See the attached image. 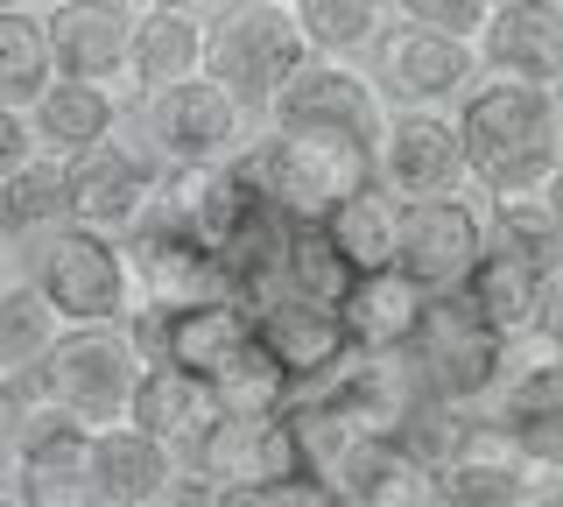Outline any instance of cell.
Listing matches in <instances>:
<instances>
[{
    "instance_id": "5b68a950",
    "label": "cell",
    "mask_w": 563,
    "mask_h": 507,
    "mask_svg": "<svg viewBox=\"0 0 563 507\" xmlns=\"http://www.w3.org/2000/svg\"><path fill=\"white\" fill-rule=\"evenodd\" d=\"M303 57L310 43L296 29V8H275V0H225L205 22V78H219L246 113L268 107L275 85Z\"/></svg>"
},
{
    "instance_id": "603a6c76",
    "label": "cell",
    "mask_w": 563,
    "mask_h": 507,
    "mask_svg": "<svg viewBox=\"0 0 563 507\" xmlns=\"http://www.w3.org/2000/svg\"><path fill=\"white\" fill-rule=\"evenodd\" d=\"M219 409H225L219 381L190 374V366H176V360H148V366H141V381H134L128 423H141L148 437H163L176 459H184V451L211 430V416H219Z\"/></svg>"
},
{
    "instance_id": "52a82bcc",
    "label": "cell",
    "mask_w": 563,
    "mask_h": 507,
    "mask_svg": "<svg viewBox=\"0 0 563 507\" xmlns=\"http://www.w3.org/2000/svg\"><path fill=\"white\" fill-rule=\"evenodd\" d=\"M479 71L486 64H479V43L472 36L409 22V14L395 29H380V43H374V85L395 107H457L479 85Z\"/></svg>"
},
{
    "instance_id": "d6a6232c",
    "label": "cell",
    "mask_w": 563,
    "mask_h": 507,
    "mask_svg": "<svg viewBox=\"0 0 563 507\" xmlns=\"http://www.w3.org/2000/svg\"><path fill=\"white\" fill-rule=\"evenodd\" d=\"M64 318L35 283H0V374H29L35 360L57 345Z\"/></svg>"
},
{
    "instance_id": "b9f144b4",
    "label": "cell",
    "mask_w": 563,
    "mask_h": 507,
    "mask_svg": "<svg viewBox=\"0 0 563 507\" xmlns=\"http://www.w3.org/2000/svg\"><path fill=\"white\" fill-rule=\"evenodd\" d=\"M163 8H205V0H163Z\"/></svg>"
},
{
    "instance_id": "ee69618b",
    "label": "cell",
    "mask_w": 563,
    "mask_h": 507,
    "mask_svg": "<svg viewBox=\"0 0 563 507\" xmlns=\"http://www.w3.org/2000/svg\"><path fill=\"white\" fill-rule=\"evenodd\" d=\"M275 8H289V0H275Z\"/></svg>"
},
{
    "instance_id": "d590c367",
    "label": "cell",
    "mask_w": 563,
    "mask_h": 507,
    "mask_svg": "<svg viewBox=\"0 0 563 507\" xmlns=\"http://www.w3.org/2000/svg\"><path fill=\"white\" fill-rule=\"evenodd\" d=\"M409 22H430V29H451V36H479L486 14L500 8V0H395Z\"/></svg>"
},
{
    "instance_id": "cb8c5ba5",
    "label": "cell",
    "mask_w": 563,
    "mask_h": 507,
    "mask_svg": "<svg viewBox=\"0 0 563 507\" xmlns=\"http://www.w3.org/2000/svg\"><path fill=\"white\" fill-rule=\"evenodd\" d=\"M176 480V451L141 423L92 430V500L99 507H163Z\"/></svg>"
},
{
    "instance_id": "9a60e30c",
    "label": "cell",
    "mask_w": 563,
    "mask_h": 507,
    "mask_svg": "<svg viewBox=\"0 0 563 507\" xmlns=\"http://www.w3.org/2000/svg\"><path fill=\"white\" fill-rule=\"evenodd\" d=\"M8 494L22 507H92V430L35 395V416H29L22 451H14Z\"/></svg>"
},
{
    "instance_id": "60d3db41",
    "label": "cell",
    "mask_w": 563,
    "mask_h": 507,
    "mask_svg": "<svg viewBox=\"0 0 563 507\" xmlns=\"http://www.w3.org/2000/svg\"><path fill=\"white\" fill-rule=\"evenodd\" d=\"M0 283H8V233H0Z\"/></svg>"
},
{
    "instance_id": "7bdbcfd3",
    "label": "cell",
    "mask_w": 563,
    "mask_h": 507,
    "mask_svg": "<svg viewBox=\"0 0 563 507\" xmlns=\"http://www.w3.org/2000/svg\"><path fill=\"white\" fill-rule=\"evenodd\" d=\"M0 8H35V0H0Z\"/></svg>"
},
{
    "instance_id": "f35d334b",
    "label": "cell",
    "mask_w": 563,
    "mask_h": 507,
    "mask_svg": "<svg viewBox=\"0 0 563 507\" xmlns=\"http://www.w3.org/2000/svg\"><path fill=\"white\" fill-rule=\"evenodd\" d=\"M536 339H550L556 353H563V268L550 275V289H542V324H536Z\"/></svg>"
},
{
    "instance_id": "4dcf8cb0",
    "label": "cell",
    "mask_w": 563,
    "mask_h": 507,
    "mask_svg": "<svg viewBox=\"0 0 563 507\" xmlns=\"http://www.w3.org/2000/svg\"><path fill=\"white\" fill-rule=\"evenodd\" d=\"M57 78L49 64V36L35 8H0V107H35V92Z\"/></svg>"
},
{
    "instance_id": "30bf717a",
    "label": "cell",
    "mask_w": 563,
    "mask_h": 507,
    "mask_svg": "<svg viewBox=\"0 0 563 507\" xmlns=\"http://www.w3.org/2000/svg\"><path fill=\"white\" fill-rule=\"evenodd\" d=\"M198 480L219 486V507H233V494L246 486H268V480H289L296 465V437H289V416L282 409H219L211 430L184 451ZM310 480V472H303Z\"/></svg>"
},
{
    "instance_id": "1f68e13d",
    "label": "cell",
    "mask_w": 563,
    "mask_h": 507,
    "mask_svg": "<svg viewBox=\"0 0 563 507\" xmlns=\"http://www.w3.org/2000/svg\"><path fill=\"white\" fill-rule=\"evenodd\" d=\"M289 8L317 57H360L387 29V0H289Z\"/></svg>"
},
{
    "instance_id": "ab89813d",
    "label": "cell",
    "mask_w": 563,
    "mask_h": 507,
    "mask_svg": "<svg viewBox=\"0 0 563 507\" xmlns=\"http://www.w3.org/2000/svg\"><path fill=\"white\" fill-rule=\"evenodd\" d=\"M542 205H550V212H556V225H563V163L550 169V184H542Z\"/></svg>"
},
{
    "instance_id": "ffe728a7",
    "label": "cell",
    "mask_w": 563,
    "mask_h": 507,
    "mask_svg": "<svg viewBox=\"0 0 563 507\" xmlns=\"http://www.w3.org/2000/svg\"><path fill=\"white\" fill-rule=\"evenodd\" d=\"M472 43H479L486 71L563 85V0H500Z\"/></svg>"
},
{
    "instance_id": "f6af8a7d",
    "label": "cell",
    "mask_w": 563,
    "mask_h": 507,
    "mask_svg": "<svg viewBox=\"0 0 563 507\" xmlns=\"http://www.w3.org/2000/svg\"><path fill=\"white\" fill-rule=\"evenodd\" d=\"M43 8H49V0H43Z\"/></svg>"
},
{
    "instance_id": "8992f818",
    "label": "cell",
    "mask_w": 563,
    "mask_h": 507,
    "mask_svg": "<svg viewBox=\"0 0 563 507\" xmlns=\"http://www.w3.org/2000/svg\"><path fill=\"white\" fill-rule=\"evenodd\" d=\"M507 353H515V345L465 304V289H437L430 310H422V324H416V339H409V360H416L422 388L444 395V401H465V409L493 401V388H500V374H507Z\"/></svg>"
},
{
    "instance_id": "484cf974",
    "label": "cell",
    "mask_w": 563,
    "mask_h": 507,
    "mask_svg": "<svg viewBox=\"0 0 563 507\" xmlns=\"http://www.w3.org/2000/svg\"><path fill=\"white\" fill-rule=\"evenodd\" d=\"M430 296L437 289H422L409 268H360L352 275V289L339 296V318L352 331V345H409L416 339V324H422V310H430Z\"/></svg>"
},
{
    "instance_id": "e575fe53",
    "label": "cell",
    "mask_w": 563,
    "mask_h": 507,
    "mask_svg": "<svg viewBox=\"0 0 563 507\" xmlns=\"http://www.w3.org/2000/svg\"><path fill=\"white\" fill-rule=\"evenodd\" d=\"M472 423H479V416H472L465 401H444V395H430V388H422V395L409 401V416L395 423V437H401V444H409L416 459L437 472V465H444L451 451L472 437Z\"/></svg>"
},
{
    "instance_id": "f1b7e54d",
    "label": "cell",
    "mask_w": 563,
    "mask_h": 507,
    "mask_svg": "<svg viewBox=\"0 0 563 507\" xmlns=\"http://www.w3.org/2000/svg\"><path fill=\"white\" fill-rule=\"evenodd\" d=\"M331 240H339V254L352 261V268H387L395 261V225H401V198L387 190L380 177L360 184L352 198L331 205Z\"/></svg>"
},
{
    "instance_id": "4fadbf2b",
    "label": "cell",
    "mask_w": 563,
    "mask_h": 507,
    "mask_svg": "<svg viewBox=\"0 0 563 507\" xmlns=\"http://www.w3.org/2000/svg\"><path fill=\"white\" fill-rule=\"evenodd\" d=\"M374 177L395 198H444L465 190V142L444 107H395V120L374 142Z\"/></svg>"
},
{
    "instance_id": "e0dca14e",
    "label": "cell",
    "mask_w": 563,
    "mask_h": 507,
    "mask_svg": "<svg viewBox=\"0 0 563 507\" xmlns=\"http://www.w3.org/2000/svg\"><path fill=\"white\" fill-rule=\"evenodd\" d=\"M128 29H134V8H120V0H49L43 8L57 78L120 85V71H128Z\"/></svg>"
},
{
    "instance_id": "d4e9b609",
    "label": "cell",
    "mask_w": 563,
    "mask_h": 507,
    "mask_svg": "<svg viewBox=\"0 0 563 507\" xmlns=\"http://www.w3.org/2000/svg\"><path fill=\"white\" fill-rule=\"evenodd\" d=\"M457 289H465V304L479 310L507 345H521V339H536V324H542V289H550V275H542L528 254L486 240V254L472 261V275Z\"/></svg>"
},
{
    "instance_id": "277c9868",
    "label": "cell",
    "mask_w": 563,
    "mask_h": 507,
    "mask_svg": "<svg viewBox=\"0 0 563 507\" xmlns=\"http://www.w3.org/2000/svg\"><path fill=\"white\" fill-rule=\"evenodd\" d=\"M35 289L49 296L64 324H128L141 304V275L128 261V240L92 225H49L35 240Z\"/></svg>"
},
{
    "instance_id": "8fae6325",
    "label": "cell",
    "mask_w": 563,
    "mask_h": 507,
    "mask_svg": "<svg viewBox=\"0 0 563 507\" xmlns=\"http://www.w3.org/2000/svg\"><path fill=\"white\" fill-rule=\"evenodd\" d=\"M261 113H268V128H339V134H360V142H380L387 128L380 85L352 57H317V49L275 85V99Z\"/></svg>"
},
{
    "instance_id": "836d02e7",
    "label": "cell",
    "mask_w": 563,
    "mask_h": 507,
    "mask_svg": "<svg viewBox=\"0 0 563 507\" xmlns=\"http://www.w3.org/2000/svg\"><path fill=\"white\" fill-rule=\"evenodd\" d=\"M486 240H500V247L528 254L542 275H556V268H563V225H556L550 205H542V190H521V198H493V225H486Z\"/></svg>"
},
{
    "instance_id": "4316f807",
    "label": "cell",
    "mask_w": 563,
    "mask_h": 507,
    "mask_svg": "<svg viewBox=\"0 0 563 507\" xmlns=\"http://www.w3.org/2000/svg\"><path fill=\"white\" fill-rule=\"evenodd\" d=\"M113 92L92 78H49L43 92H35V107H29V128H35V142H43L49 155H78V148H92L113 134Z\"/></svg>"
},
{
    "instance_id": "f546056e",
    "label": "cell",
    "mask_w": 563,
    "mask_h": 507,
    "mask_svg": "<svg viewBox=\"0 0 563 507\" xmlns=\"http://www.w3.org/2000/svg\"><path fill=\"white\" fill-rule=\"evenodd\" d=\"M352 261L339 254V240H331L324 219H289V233H282V283L289 296H310V304H339L352 289Z\"/></svg>"
},
{
    "instance_id": "9c48e42d",
    "label": "cell",
    "mask_w": 563,
    "mask_h": 507,
    "mask_svg": "<svg viewBox=\"0 0 563 507\" xmlns=\"http://www.w3.org/2000/svg\"><path fill=\"white\" fill-rule=\"evenodd\" d=\"M148 148L163 163H240L254 148L246 134V107L225 92L219 78H184L148 92Z\"/></svg>"
},
{
    "instance_id": "5bb4252c",
    "label": "cell",
    "mask_w": 563,
    "mask_h": 507,
    "mask_svg": "<svg viewBox=\"0 0 563 507\" xmlns=\"http://www.w3.org/2000/svg\"><path fill=\"white\" fill-rule=\"evenodd\" d=\"M479 254H486V219L457 190H444V198H401L395 268H409L422 289H457Z\"/></svg>"
},
{
    "instance_id": "ac0fdd59",
    "label": "cell",
    "mask_w": 563,
    "mask_h": 507,
    "mask_svg": "<svg viewBox=\"0 0 563 507\" xmlns=\"http://www.w3.org/2000/svg\"><path fill=\"white\" fill-rule=\"evenodd\" d=\"M430 500L444 507H528V451L500 423H472V437L430 472Z\"/></svg>"
},
{
    "instance_id": "7c38bea8",
    "label": "cell",
    "mask_w": 563,
    "mask_h": 507,
    "mask_svg": "<svg viewBox=\"0 0 563 507\" xmlns=\"http://www.w3.org/2000/svg\"><path fill=\"white\" fill-rule=\"evenodd\" d=\"M128 261L141 275V296L155 304H205V296H233V268L205 233H190L176 212L148 205V219L128 233Z\"/></svg>"
},
{
    "instance_id": "6da1fadb",
    "label": "cell",
    "mask_w": 563,
    "mask_h": 507,
    "mask_svg": "<svg viewBox=\"0 0 563 507\" xmlns=\"http://www.w3.org/2000/svg\"><path fill=\"white\" fill-rule=\"evenodd\" d=\"M457 142H465V184L486 198H521L542 190L563 163V107L556 85H528L507 71H479L465 99L451 107Z\"/></svg>"
},
{
    "instance_id": "ba28073f",
    "label": "cell",
    "mask_w": 563,
    "mask_h": 507,
    "mask_svg": "<svg viewBox=\"0 0 563 507\" xmlns=\"http://www.w3.org/2000/svg\"><path fill=\"white\" fill-rule=\"evenodd\" d=\"M64 190H70V225H92V233L128 240L148 219L155 190H163V155L141 142H92L78 155H64Z\"/></svg>"
},
{
    "instance_id": "8d00e7d4",
    "label": "cell",
    "mask_w": 563,
    "mask_h": 507,
    "mask_svg": "<svg viewBox=\"0 0 563 507\" xmlns=\"http://www.w3.org/2000/svg\"><path fill=\"white\" fill-rule=\"evenodd\" d=\"M29 416H35V381L29 374H0V465H14L29 437Z\"/></svg>"
},
{
    "instance_id": "7a4b0ae2",
    "label": "cell",
    "mask_w": 563,
    "mask_h": 507,
    "mask_svg": "<svg viewBox=\"0 0 563 507\" xmlns=\"http://www.w3.org/2000/svg\"><path fill=\"white\" fill-rule=\"evenodd\" d=\"M282 219H331V205L374 184V142L339 128H268V142L240 155Z\"/></svg>"
},
{
    "instance_id": "7402d4cb",
    "label": "cell",
    "mask_w": 563,
    "mask_h": 507,
    "mask_svg": "<svg viewBox=\"0 0 563 507\" xmlns=\"http://www.w3.org/2000/svg\"><path fill=\"white\" fill-rule=\"evenodd\" d=\"M198 71H205V14L141 0L134 29H128V71H120V85L148 99V92H163V85L198 78Z\"/></svg>"
},
{
    "instance_id": "2e32d148",
    "label": "cell",
    "mask_w": 563,
    "mask_h": 507,
    "mask_svg": "<svg viewBox=\"0 0 563 507\" xmlns=\"http://www.w3.org/2000/svg\"><path fill=\"white\" fill-rule=\"evenodd\" d=\"M486 423H500L536 465H563V353L550 339L528 345L521 360L507 353V374L486 401Z\"/></svg>"
},
{
    "instance_id": "3957f363",
    "label": "cell",
    "mask_w": 563,
    "mask_h": 507,
    "mask_svg": "<svg viewBox=\"0 0 563 507\" xmlns=\"http://www.w3.org/2000/svg\"><path fill=\"white\" fill-rule=\"evenodd\" d=\"M141 366L148 360L134 353L128 324H64L57 345L29 366V381L49 409L78 416L85 430H106V423H128Z\"/></svg>"
},
{
    "instance_id": "83f0119b",
    "label": "cell",
    "mask_w": 563,
    "mask_h": 507,
    "mask_svg": "<svg viewBox=\"0 0 563 507\" xmlns=\"http://www.w3.org/2000/svg\"><path fill=\"white\" fill-rule=\"evenodd\" d=\"M64 219H70L64 155L35 148L22 169H8V177H0V233H8V247H14V240H43L49 225H64Z\"/></svg>"
},
{
    "instance_id": "74e56055",
    "label": "cell",
    "mask_w": 563,
    "mask_h": 507,
    "mask_svg": "<svg viewBox=\"0 0 563 507\" xmlns=\"http://www.w3.org/2000/svg\"><path fill=\"white\" fill-rule=\"evenodd\" d=\"M35 148H43V142H35L29 113L22 107H0V177H8V169H22Z\"/></svg>"
},
{
    "instance_id": "d6986e66",
    "label": "cell",
    "mask_w": 563,
    "mask_h": 507,
    "mask_svg": "<svg viewBox=\"0 0 563 507\" xmlns=\"http://www.w3.org/2000/svg\"><path fill=\"white\" fill-rule=\"evenodd\" d=\"M254 339L275 360L282 381H317L352 353V331L339 318V304H310V296H275L254 310Z\"/></svg>"
},
{
    "instance_id": "44dd1931",
    "label": "cell",
    "mask_w": 563,
    "mask_h": 507,
    "mask_svg": "<svg viewBox=\"0 0 563 507\" xmlns=\"http://www.w3.org/2000/svg\"><path fill=\"white\" fill-rule=\"evenodd\" d=\"M331 500L422 507L430 500V465H422L395 430H352V444L339 451V465H331Z\"/></svg>"
}]
</instances>
